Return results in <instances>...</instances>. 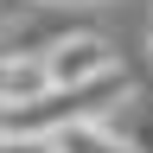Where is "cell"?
<instances>
[{"label":"cell","instance_id":"3957f363","mask_svg":"<svg viewBox=\"0 0 153 153\" xmlns=\"http://www.w3.org/2000/svg\"><path fill=\"white\" fill-rule=\"evenodd\" d=\"M45 147H51V153H128L121 134H115L108 121H96V115H89V121H64V128H51Z\"/></svg>","mask_w":153,"mask_h":153},{"label":"cell","instance_id":"6da1fadb","mask_svg":"<svg viewBox=\"0 0 153 153\" xmlns=\"http://www.w3.org/2000/svg\"><path fill=\"white\" fill-rule=\"evenodd\" d=\"M38 64H45L51 89H76V83H96V76L121 70V57H115V45L102 32H64V38H51L38 51Z\"/></svg>","mask_w":153,"mask_h":153},{"label":"cell","instance_id":"7a4b0ae2","mask_svg":"<svg viewBox=\"0 0 153 153\" xmlns=\"http://www.w3.org/2000/svg\"><path fill=\"white\" fill-rule=\"evenodd\" d=\"M102 121L121 134V147L128 153H153V96H140V89H128L121 102H115Z\"/></svg>","mask_w":153,"mask_h":153},{"label":"cell","instance_id":"277c9868","mask_svg":"<svg viewBox=\"0 0 153 153\" xmlns=\"http://www.w3.org/2000/svg\"><path fill=\"white\" fill-rule=\"evenodd\" d=\"M0 153H51L45 134H0Z\"/></svg>","mask_w":153,"mask_h":153},{"label":"cell","instance_id":"5b68a950","mask_svg":"<svg viewBox=\"0 0 153 153\" xmlns=\"http://www.w3.org/2000/svg\"><path fill=\"white\" fill-rule=\"evenodd\" d=\"M64 7H89V0H64Z\"/></svg>","mask_w":153,"mask_h":153}]
</instances>
